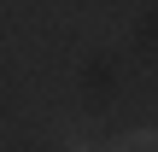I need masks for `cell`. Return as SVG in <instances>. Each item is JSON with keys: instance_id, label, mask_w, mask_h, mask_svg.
I'll return each instance as SVG.
<instances>
[{"instance_id": "1", "label": "cell", "mask_w": 158, "mask_h": 152, "mask_svg": "<svg viewBox=\"0 0 158 152\" xmlns=\"http://www.w3.org/2000/svg\"><path fill=\"white\" fill-rule=\"evenodd\" d=\"M106 152H158V135L152 129H129V135H117Z\"/></svg>"}, {"instance_id": "2", "label": "cell", "mask_w": 158, "mask_h": 152, "mask_svg": "<svg viewBox=\"0 0 158 152\" xmlns=\"http://www.w3.org/2000/svg\"><path fill=\"white\" fill-rule=\"evenodd\" d=\"M64 152H94V146H88V141H70V146H64Z\"/></svg>"}]
</instances>
